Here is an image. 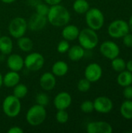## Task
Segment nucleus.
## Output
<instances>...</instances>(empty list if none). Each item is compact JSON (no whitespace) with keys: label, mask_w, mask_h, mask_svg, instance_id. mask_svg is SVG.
<instances>
[{"label":"nucleus","mask_w":132,"mask_h":133,"mask_svg":"<svg viewBox=\"0 0 132 133\" xmlns=\"http://www.w3.org/2000/svg\"><path fill=\"white\" fill-rule=\"evenodd\" d=\"M47 22L52 26L61 27L68 23L71 19L69 11L63 5L58 4L51 5L47 16Z\"/></svg>","instance_id":"1"},{"label":"nucleus","mask_w":132,"mask_h":133,"mask_svg":"<svg viewBox=\"0 0 132 133\" xmlns=\"http://www.w3.org/2000/svg\"><path fill=\"white\" fill-rule=\"evenodd\" d=\"M79 45L85 50H92L95 48L99 43V37L96 30L88 27L79 31L78 38Z\"/></svg>","instance_id":"2"},{"label":"nucleus","mask_w":132,"mask_h":133,"mask_svg":"<svg viewBox=\"0 0 132 133\" xmlns=\"http://www.w3.org/2000/svg\"><path fill=\"white\" fill-rule=\"evenodd\" d=\"M47 118V111L45 107L37 104L33 105L29 108L26 115V120L27 123L32 126H37L41 125Z\"/></svg>","instance_id":"3"},{"label":"nucleus","mask_w":132,"mask_h":133,"mask_svg":"<svg viewBox=\"0 0 132 133\" xmlns=\"http://www.w3.org/2000/svg\"><path fill=\"white\" fill-rule=\"evenodd\" d=\"M85 14L86 23L89 28L96 31L103 27L104 24V16L100 9L95 7L89 8Z\"/></svg>","instance_id":"4"},{"label":"nucleus","mask_w":132,"mask_h":133,"mask_svg":"<svg viewBox=\"0 0 132 133\" xmlns=\"http://www.w3.org/2000/svg\"><path fill=\"white\" fill-rule=\"evenodd\" d=\"M21 108L20 99L16 97L14 95H9L3 100L2 111L9 118L17 117L21 111Z\"/></svg>","instance_id":"5"},{"label":"nucleus","mask_w":132,"mask_h":133,"mask_svg":"<svg viewBox=\"0 0 132 133\" xmlns=\"http://www.w3.org/2000/svg\"><path fill=\"white\" fill-rule=\"evenodd\" d=\"M27 29V22L23 17H15L12 19L10 21L8 27L9 33L16 39L24 36Z\"/></svg>","instance_id":"6"},{"label":"nucleus","mask_w":132,"mask_h":133,"mask_svg":"<svg viewBox=\"0 0 132 133\" xmlns=\"http://www.w3.org/2000/svg\"><path fill=\"white\" fill-rule=\"evenodd\" d=\"M108 34L113 38H121L128 33L130 29L128 23L124 19H116L108 26Z\"/></svg>","instance_id":"7"},{"label":"nucleus","mask_w":132,"mask_h":133,"mask_svg":"<svg viewBox=\"0 0 132 133\" xmlns=\"http://www.w3.org/2000/svg\"><path fill=\"white\" fill-rule=\"evenodd\" d=\"M44 62V56L38 52H31L24 58V66L26 69L32 72H37L41 69Z\"/></svg>","instance_id":"8"},{"label":"nucleus","mask_w":132,"mask_h":133,"mask_svg":"<svg viewBox=\"0 0 132 133\" xmlns=\"http://www.w3.org/2000/svg\"><path fill=\"white\" fill-rule=\"evenodd\" d=\"M100 51L105 58L112 60L118 57L120 54V48L115 42L107 41L101 44L100 47Z\"/></svg>","instance_id":"9"},{"label":"nucleus","mask_w":132,"mask_h":133,"mask_svg":"<svg viewBox=\"0 0 132 133\" xmlns=\"http://www.w3.org/2000/svg\"><path fill=\"white\" fill-rule=\"evenodd\" d=\"M102 75H103V69L98 63L96 62L90 63L85 69V72H84L85 78L87 79L91 83H95L100 80V78L102 77Z\"/></svg>","instance_id":"10"},{"label":"nucleus","mask_w":132,"mask_h":133,"mask_svg":"<svg viewBox=\"0 0 132 133\" xmlns=\"http://www.w3.org/2000/svg\"><path fill=\"white\" fill-rule=\"evenodd\" d=\"M93 105L94 111L102 114L109 113L110 111H111L114 107L112 101L109 97L104 96L96 97L93 101Z\"/></svg>","instance_id":"11"},{"label":"nucleus","mask_w":132,"mask_h":133,"mask_svg":"<svg viewBox=\"0 0 132 133\" xmlns=\"http://www.w3.org/2000/svg\"><path fill=\"white\" fill-rule=\"evenodd\" d=\"M72 102V96L68 92H60L53 101L54 106L57 110H66L70 107Z\"/></svg>","instance_id":"12"},{"label":"nucleus","mask_w":132,"mask_h":133,"mask_svg":"<svg viewBox=\"0 0 132 133\" xmlns=\"http://www.w3.org/2000/svg\"><path fill=\"white\" fill-rule=\"evenodd\" d=\"M47 23V16L33 13L27 22V27L33 31H38L44 29Z\"/></svg>","instance_id":"13"},{"label":"nucleus","mask_w":132,"mask_h":133,"mask_svg":"<svg viewBox=\"0 0 132 133\" xmlns=\"http://www.w3.org/2000/svg\"><path fill=\"white\" fill-rule=\"evenodd\" d=\"M88 133H111L112 126L106 122H91L86 125Z\"/></svg>","instance_id":"14"},{"label":"nucleus","mask_w":132,"mask_h":133,"mask_svg":"<svg viewBox=\"0 0 132 133\" xmlns=\"http://www.w3.org/2000/svg\"><path fill=\"white\" fill-rule=\"evenodd\" d=\"M8 68L12 71L19 72L24 67V58L18 54L9 55L6 60Z\"/></svg>","instance_id":"15"},{"label":"nucleus","mask_w":132,"mask_h":133,"mask_svg":"<svg viewBox=\"0 0 132 133\" xmlns=\"http://www.w3.org/2000/svg\"><path fill=\"white\" fill-rule=\"evenodd\" d=\"M40 86L44 91L52 90L56 86V76L50 72L43 73L40 78Z\"/></svg>","instance_id":"16"},{"label":"nucleus","mask_w":132,"mask_h":133,"mask_svg":"<svg viewBox=\"0 0 132 133\" xmlns=\"http://www.w3.org/2000/svg\"><path fill=\"white\" fill-rule=\"evenodd\" d=\"M79 30L77 26L73 24H67L64 26V28L61 31L62 37L68 41H73L78 38Z\"/></svg>","instance_id":"17"},{"label":"nucleus","mask_w":132,"mask_h":133,"mask_svg":"<svg viewBox=\"0 0 132 133\" xmlns=\"http://www.w3.org/2000/svg\"><path fill=\"white\" fill-rule=\"evenodd\" d=\"M20 81V76L19 72L10 70L2 76V83L5 87L12 88L18 84Z\"/></svg>","instance_id":"18"},{"label":"nucleus","mask_w":132,"mask_h":133,"mask_svg":"<svg viewBox=\"0 0 132 133\" xmlns=\"http://www.w3.org/2000/svg\"><path fill=\"white\" fill-rule=\"evenodd\" d=\"M67 53L71 61L78 62L84 57L85 49L81 45H73L72 47L70 46Z\"/></svg>","instance_id":"19"},{"label":"nucleus","mask_w":132,"mask_h":133,"mask_svg":"<svg viewBox=\"0 0 132 133\" xmlns=\"http://www.w3.org/2000/svg\"><path fill=\"white\" fill-rule=\"evenodd\" d=\"M51 71L55 76H64L68 72V65L64 61H57L53 64Z\"/></svg>","instance_id":"20"},{"label":"nucleus","mask_w":132,"mask_h":133,"mask_svg":"<svg viewBox=\"0 0 132 133\" xmlns=\"http://www.w3.org/2000/svg\"><path fill=\"white\" fill-rule=\"evenodd\" d=\"M13 42L12 39L8 36L0 37V52L2 55H9L12 52Z\"/></svg>","instance_id":"21"},{"label":"nucleus","mask_w":132,"mask_h":133,"mask_svg":"<svg viewBox=\"0 0 132 133\" xmlns=\"http://www.w3.org/2000/svg\"><path fill=\"white\" fill-rule=\"evenodd\" d=\"M17 46L22 51L30 52L33 49V43L30 37L23 36L17 39Z\"/></svg>","instance_id":"22"},{"label":"nucleus","mask_w":132,"mask_h":133,"mask_svg":"<svg viewBox=\"0 0 132 133\" xmlns=\"http://www.w3.org/2000/svg\"><path fill=\"white\" fill-rule=\"evenodd\" d=\"M117 83L123 87L130 86L132 84V72L129 71H122L117 76Z\"/></svg>","instance_id":"23"},{"label":"nucleus","mask_w":132,"mask_h":133,"mask_svg":"<svg viewBox=\"0 0 132 133\" xmlns=\"http://www.w3.org/2000/svg\"><path fill=\"white\" fill-rule=\"evenodd\" d=\"M72 8L76 13L85 14L90 7L87 0H75L73 2Z\"/></svg>","instance_id":"24"},{"label":"nucleus","mask_w":132,"mask_h":133,"mask_svg":"<svg viewBox=\"0 0 132 133\" xmlns=\"http://www.w3.org/2000/svg\"><path fill=\"white\" fill-rule=\"evenodd\" d=\"M120 112L125 119H132V101L127 100L124 101L121 106Z\"/></svg>","instance_id":"25"},{"label":"nucleus","mask_w":132,"mask_h":133,"mask_svg":"<svg viewBox=\"0 0 132 133\" xmlns=\"http://www.w3.org/2000/svg\"><path fill=\"white\" fill-rule=\"evenodd\" d=\"M13 88V94L16 97L19 98V99H23L24 98L27 93H28V88L26 85L23 84V83H18L16 84Z\"/></svg>","instance_id":"26"},{"label":"nucleus","mask_w":132,"mask_h":133,"mask_svg":"<svg viewBox=\"0 0 132 133\" xmlns=\"http://www.w3.org/2000/svg\"><path fill=\"white\" fill-rule=\"evenodd\" d=\"M111 65L112 68L114 71L121 72L124 70H125L126 69V62H124V59H122L121 58L117 57L114 59L111 60Z\"/></svg>","instance_id":"27"},{"label":"nucleus","mask_w":132,"mask_h":133,"mask_svg":"<svg viewBox=\"0 0 132 133\" xmlns=\"http://www.w3.org/2000/svg\"><path fill=\"white\" fill-rule=\"evenodd\" d=\"M56 121L60 124H65L69 119V115L66 110H58L55 115Z\"/></svg>","instance_id":"28"},{"label":"nucleus","mask_w":132,"mask_h":133,"mask_svg":"<svg viewBox=\"0 0 132 133\" xmlns=\"http://www.w3.org/2000/svg\"><path fill=\"white\" fill-rule=\"evenodd\" d=\"M91 87V82H89L87 79L83 78L79 79V81L77 83V88L79 92L86 93L89 90Z\"/></svg>","instance_id":"29"},{"label":"nucleus","mask_w":132,"mask_h":133,"mask_svg":"<svg viewBox=\"0 0 132 133\" xmlns=\"http://www.w3.org/2000/svg\"><path fill=\"white\" fill-rule=\"evenodd\" d=\"M35 101H36V104L46 107L49 104V97L47 94L45 93H39L36 95Z\"/></svg>","instance_id":"30"},{"label":"nucleus","mask_w":132,"mask_h":133,"mask_svg":"<svg viewBox=\"0 0 132 133\" xmlns=\"http://www.w3.org/2000/svg\"><path fill=\"white\" fill-rule=\"evenodd\" d=\"M80 109L83 113H86V114H89V113L93 112L94 111L93 101H91L89 100L84 101L80 105Z\"/></svg>","instance_id":"31"},{"label":"nucleus","mask_w":132,"mask_h":133,"mask_svg":"<svg viewBox=\"0 0 132 133\" xmlns=\"http://www.w3.org/2000/svg\"><path fill=\"white\" fill-rule=\"evenodd\" d=\"M49 9H50V7L48 6L47 4L39 3L35 7V12L39 15L47 16L48 14V12H49Z\"/></svg>","instance_id":"32"},{"label":"nucleus","mask_w":132,"mask_h":133,"mask_svg":"<svg viewBox=\"0 0 132 133\" xmlns=\"http://www.w3.org/2000/svg\"><path fill=\"white\" fill-rule=\"evenodd\" d=\"M69 48H70L69 41L64 39L58 43L57 46V50L60 54H65V53H67Z\"/></svg>","instance_id":"33"},{"label":"nucleus","mask_w":132,"mask_h":133,"mask_svg":"<svg viewBox=\"0 0 132 133\" xmlns=\"http://www.w3.org/2000/svg\"><path fill=\"white\" fill-rule=\"evenodd\" d=\"M123 43L128 48H132V34L128 33L123 37Z\"/></svg>","instance_id":"34"},{"label":"nucleus","mask_w":132,"mask_h":133,"mask_svg":"<svg viewBox=\"0 0 132 133\" xmlns=\"http://www.w3.org/2000/svg\"><path fill=\"white\" fill-rule=\"evenodd\" d=\"M123 94L127 100H132V86H127L124 87Z\"/></svg>","instance_id":"35"},{"label":"nucleus","mask_w":132,"mask_h":133,"mask_svg":"<svg viewBox=\"0 0 132 133\" xmlns=\"http://www.w3.org/2000/svg\"><path fill=\"white\" fill-rule=\"evenodd\" d=\"M8 133H23V129L19 126H12L9 129Z\"/></svg>","instance_id":"36"},{"label":"nucleus","mask_w":132,"mask_h":133,"mask_svg":"<svg viewBox=\"0 0 132 133\" xmlns=\"http://www.w3.org/2000/svg\"><path fill=\"white\" fill-rule=\"evenodd\" d=\"M44 1L48 5H54L60 4L62 0H44Z\"/></svg>","instance_id":"37"},{"label":"nucleus","mask_w":132,"mask_h":133,"mask_svg":"<svg viewBox=\"0 0 132 133\" xmlns=\"http://www.w3.org/2000/svg\"><path fill=\"white\" fill-rule=\"evenodd\" d=\"M126 69H127L128 71L132 72V60H129L126 63Z\"/></svg>","instance_id":"38"},{"label":"nucleus","mask_w":132,"mask_h":133,"mask_svg":"<svg viewBox=\"0 0 132 133\" xmlns=\"http://www.w3.org/2000/svg\"><path fill=\"white\" fill-rule=\"evenodd\" d=\"M3 3H5V4H11L12 2H14L16 0H1Z\"/></svg>","instance_id":"39"},{"label":"nucleus","mask_w":132,"mask_h":133,"mask_svg":"<svg viewBox=\"0 0 132 133\" xmlns=\"http://www.w3.org/2000/svg\"><path fill=\"white\" fill-rule=\"evenodd\" d=\"M128 26H129V29H130V30H131L132 31V15L131 16V17H130V19H129V21H128Z\"/></svg>","instance_id":"40"},{"label":"nucleus","mask_w":132,"mask_h":133,"mask_svg":"<svg viewBox=\"0 0 132 133\" xmlns=\"http://www.w3.org/2000/svg\"><path fill=\"white\" fill-rule=\"evenodd\" d=\"M2 76H3L0 73V88H1L2 86L3 85V83H2Z\"/></svg>","instance_id":"41"},{"label":"nucleus","mask_w":132,"mask_h":133,"mask_svg":"<svg viewBox=\"0 0 132 133\" xmlns=\"http://www.w3.org/2000/svg\"><path fill=\"white\" fill-rule=\"evenodd\" d=\"M0 37H1V32H0Z\"/></svg>","instance_id":"42"}]
</instances>
